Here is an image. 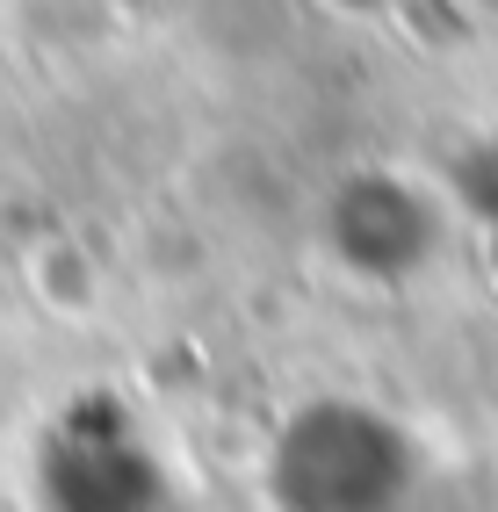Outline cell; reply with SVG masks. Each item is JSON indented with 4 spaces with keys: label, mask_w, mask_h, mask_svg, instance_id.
Returning <instances> with one entry per match:
<instances>
[{
    "label": "cell",
    "mask_w": 498,
    "mask_h": 512,
    "mask_svg": "<svg viewBox=\"0 0 498 512\" xmlns=\"http://www.w3.org/2000/svg\"><path fill=\"white\" fill-rule=\"evenodd\" d=\"M426 448L369 397H304L260 455L268 512H412Z\"/></svg>",
    "instance_id": "cell-1"
},
{
    "label": "cell",
    "mask_w": 498,
    "mask_h": 512,
    "mask_svg": "<svg viewBox=\"0 0 498 512\" xmlns=\"http://www.w3.org/2000/svg\"><path fill=\"white\" fill-rule=\"evenodd\" d=\"M37 512H188L181 476L166 469L152 433L109 397H80L29 462Z\"/></svg>",
    "instance_id": "cell-2"
},
{
    "label": "cell",
    "mask_w": 498,
    "mask_h": 512,
    "mask_svg": "<svg viewBox=\"0 0 498 512\" xmlns=\"http://www.w3.org/2000/svg\"><path fill=\"white\" fill-rule=\"evenodd\" d=\"M325 246L361 282H412L441 253V202L397 174H361L332 195Z\"/></svg>",
    "instance_id": "cell-3"
},
{
    "label": "cell",
    "mask_w": 498,
    "mask_h": 512,
    "mask_svg": "<svg viewBox=\"0 0 498 512\" xmlns=\"http://www.w3.org/2000/svg\"><path fill=\"white\" fill-rule=\"evenodd\" d=\"M455 195L470 202V210H477L484 224H498V138H484L470 159L455 166Z\"/></svg>",
    "instance_id": "cell-4"
}]
</instances>
